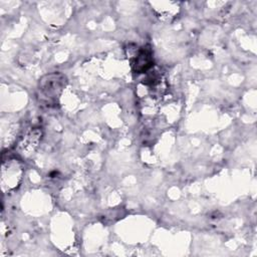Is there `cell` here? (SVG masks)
<instances>
[{
  "label": "cell",
  "mask_w": 257,
  "mask_h": 257,
  "mask_svg": "<svg viewBox=\"0 0 257 257\" xmlns=\"http://www.w3.org/2000/svg\"><path fill=\"white\" fill-rule=\"evenodd\" d=\"M66 83L67 79L65 75L60 72L45 74L39 79L37 85L38 101L46 106L56 105Z\"/></svg>",
  "instance_id": "cell-1"
},
{
  "label": "cell",
  "mask_w": 257,
  "mask_h": 257,
  "mask_svg": "<svg viewBox=\"0 0 257 257\" xmlns=\"http://www.w3.org/2000/svg\"><path fill=\"white\" fill-rule=\"evenodd\" d=\"M22 166L16 159H3L1 167V187L4 192L17 189L22 181Z\"/></svg>",
  "instance_id": "cell-2"
},
{
  "label": "cell",
  "mask_w": 257,
  "mask_h": 257,
  "mask_svg": "<svg viewBox=\"0 0 257 257\" xmlns=\"http://www.w3.org/2000/svg\"><path fill=\"white\" fill-rule=\"evenodd\" d=\"M42 139V131L40 127H31L20 139L17 144V152L24 158L31 156L37 149Z\"/></svg>",
  "instance_id": "cell-3"
},
{
  "label": "cell",
  "mask_w": 257,
  "mask_h": 257,
  "mask_svg": "<svg viewBox=\"0 0 257 257\" xmlns=\"http://www.w3.org/2000/svg\"><path fill=\"white\" fill-rule=\"evenodd\" d=\"M154 65L153 51L149 46H144L138 49L137 54L132 60V66L135 72L144 73Z\"/></svg>",
  "instance_id": "cell-4"
}]
</instances>
